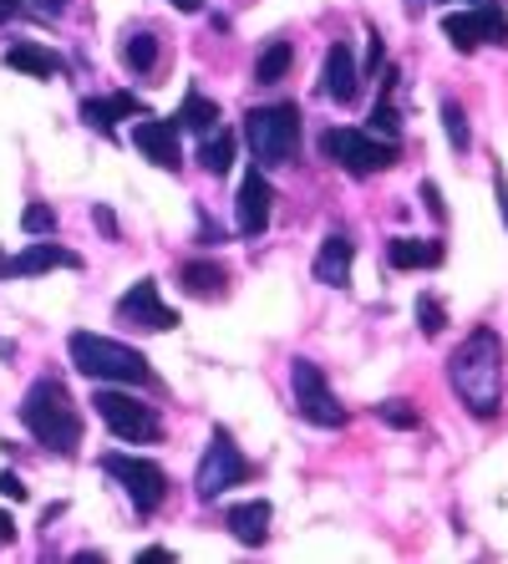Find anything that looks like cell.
<instances>
[{
	"label": "cell",
	"instance_id": "obj_1",
	"mask_svg": "<svg viewBox=\"0 0 508 564\" xmlns=\"http://www.w3.org/2000/svg\"><path fill=\"white\" fill-rule=\"evenodd\" d=\"M447 381H453L457 402L478 422L498 417L504 408V341L494 326H473L453 356H447Z\"/></svg>",
	"mask_w": 508,
	"mask_h": 564
},
{
	"label": "cell",
	"instance_id": "obj_2",
	"mask_svg": "<svg viewBox=\"0 0 508 564\" xmlns=\"http://www.w3.org/2000/svg\"><path fill=\"white\" fill-rule=\"evenodd\" d=\"M21 427L56 458H77L82 447V408L72 402L62 377H36L21 397Z\"/></svg>",
	"mask_w": 508,
	"mask_h": 564
},
{
	"label": "cell",
	"instance_id": "obj_3",
	"mask_svg": "<svg viewBox=\"0 0 508 564\" xmlns=\"http://www.w3.org/2000/svg\"><path fill=\"white\" fill-rule=\"evenodd\" d=\"M66 356L72 367L82 371L87 381H118V387H148L153 381V367L148 356L128 341H112V336H97V330H72L66 336Z\"/></svg>",
	"mask_w": 508,
	"mask_h": 564
},
{
	"label": "cell",
	"instance_id": "obj_4",
	"mask_svg": "<svg viewBox=\"0 0 508 564\" xmlns=\"http://www.w3.org/2000/svg\"><path fill=\"white\" fill-rule=\"evenodd\" d=\"M245 143L255 153V169H290L300 153V107L295 102H264L245 112Z\"/></svg>",
	"mask_w": 508,
	"mask_h": 564
},
{
	"label": "cell",
	"instance_id": "obj_5",
	"mask_svg": "<svg viewBox=\"0 0 508 564\" xmlns=\"http://www.w3.org/2000/svg\"><path fill=\"white\" fill-rule=\"evenodd\" d=\"M321 153L331 163H341L352 178H371V173H387L397 163V143L366 128H326L321 132Z\"/></svg>",
	"mask_w": 508,
	"mask_h": 564
},
{
	"label": "cell",
	"instance_id": "obj_6",
	"mask_svg": "<svg viewBox=\"0 0 508 564\" xmlns=\"http://www.w3.org/2000/svg\"><path fill=\"white\" fill-rule=\"evenodd\" d=\"M91 408L107 422V433L122 437V443H163V417H158V408H148L143 397L118 392V387L102 381V387L91 392Z\"/></svg>",
	"mask_w": 508,
	"mask_h": 564
},
{
	"label": "cell",
	"instance_id": "obj_7",
	"mask_svg": "<svg viewBox=\"0 0 508 564\" xmlns=\"http://www.w3.org/2000/svg\"><path fill=\"white\" fill-rule=\"evenodd\" d=\"M255 478V463L245 458L235 447V437H229V427H214L209 433V447H204V458H198L194 468V494L204 503H214L219 494H229V488L249 484Z\"/></svg>",
	"mask_w": 508,
	"mask_h": 564
},
{
	"label": "cell",
	"instance_id": "obj_8",
	"mask_svg": "<svg viewBox=\"0 0 508 564\" xmlns=\"http://www.w3.org/2000/svg\"><path fill=\"white\" fill-rule=\"evenodd\" d=\"M102 473L118 478V488L132 499L138 513H158L169 503V473L158 468L153 458H132V453H107L102 458Z\"/></svg>",
	"mask_w": 508,
	"mask_h": 564
},
{
	"label": "cell",
	"instance_id": "obj_9",
	"mask_svg": "<svg viewBox=\"0 0 508 564\" xmlns=\"http://www.w3.org/2000/svg\"><path fill=\"white\" fill-rule=\"evenodd\" d=\"M290 397H295L300 417L315 422V427H346V408H341L336 392H331L326 371L315 367V361H305V356L290 361Z\"/></svg>",
	"mask_w": 508,
	"mask_h": 564
},
{
	"label": "cell",
	"instance_id": "obj_10",
	"mask_svg": "<svg viewBox=\"0 0 508 564\" xmlns=\"http://www.w3.org/2000/svg\"><path fill=\"white\" fill-rule=\"evenodd\" d=\"M443 36L457 52H478V46H508V11L498 0H478L468 11L443 15Z\"/></svg>",
	"mask_w": 508,
	"mask_h": 564
},
{
	"label": "cell",
	"instance_id": "obj_11",
	"mask_svg": "<svg viewBox=\"0 0 508 564\" xmlns=\"http://www.w3.org/2000/svg\"><path fill=\"white\" fill-rule=\"evenodd\" d=\"M112 315H118V326H132V330H179V311L173 305H163V295H158V280L143 275L138 285L122 295L118 305H112Z\"/></svg>",
	"mask_w": 508,
	"mask_h": 564
},
{
	"label": "cell",
	"instance_id": "obj_12",
	"mask_svg": "<svg viewBox=\"0 0 508 564\" xmlns=\"http://www.w3.org/2000/svg\"><path fill=\"white\" fill-rule=\"evenodd\" d=\"M270 209H274V188L264 178V169H249L245 184H239V198H235V229L239 239H260L270 229Z\"/></svg>",
	"mask_w": 508,
	"mask_h": 564
},
{
	"label": "cell",
	"instance_id": "obj_13",
	"mask_svg": "<svg viewBox=\"0 0 508 564\" xmlns=\"http://www.w3.org/2000/svg\"><path fill=\"white\" fill-rule=\"evenodd\" d=\"M132 148H138V153H143L153 169H169V173L183 169L179 122H173V118H143V122H132Z\"/></svg>",
	"mask_w": 508,
	"mask_h": 564
},
{
	"label": "cell",
	"instance_id": "obj_14",
	"mask_svg": "<svg viewBox=\"0 0 508 564\" xmlns=\"http://www.w3.org/2000/svg\"><path fill=\"white\" fill-rule=\"evenodd\" d=\"M352 264H356V245H352V235H346V229H331V235L321 239V250H315L311 275H315V285L346 290V285H352Z\"/></svg>",
	"mask_w": 508,
	"mask_h": 564
},
{
	"label": "cell",
	"instance_id": "obj_15",
	"mask_svg": "<svg viewBox=\"0 0 508 564\" xmlns=\"http://www.w3.org/2000/svg\"><path fill=\"white\" fill-rule=\"evenodd\" d=\"M356 93H361V72H356V56L346 41H336L326 52V62H321V97H331V102H356Z\"/></svg>",
	"mask_w": 508,
	"mask_h": 564
},
{
	"label": "cell",
	"instance_id": "obj_16",
	"mask_svg": "<svg viewBox=\"0 0 508 564\" xmlns=\"http://www.w3.org/2000/svg\"><path fill=\"white\" fill-rule=\"evenodd\" d=\"M46 270H82V254L62 250V245H26L21 254H11V260L0 264V275H11V280H26V275H46Z\"/></svg>",
	"mask_w": 508,
	"mask_h": 564
},
{
	"label": "cell",
	"instance_id": "obj_17",
	"mask_svg": "<svg viewBox=\"0 0 508 564\" xmlns=\"http://www.w3.org/2000/svg\"><path fill=\"white\" fill-rule=\"evenodd\" d=\"M270 499H245V503H229L224 509V529L239 539V544H249V550H260L264 539H270Z\"/></svg>",
	"mask_w": 508,
	"mask_h": 564
},
{
	"label": "cell",
	"instance_id": "obj_18",
	"mask_svg": "<svg viewBox=\"0 0 508 564\" xmlns=\"http://www.w3.org/2000/svg\"><path fill=\"white\" fill-rule=\"evenodd\" d=\"M0 62L11 66V72H26V77H41V82H52L66 72V62L52 52V46H41V41H11L6 52H0Z\"/></svg>",
	"mask_w": 508,
	"mask_h": 564
},
{
	"label": "cell",
	"instance_id": "obj_19",
	"mask_svg": "<svg viewBox=\"0 0 508 564\" xmlns=\"http://www.w3.org/2000/svg\"><path fill=\"white\" fill-rule=\"evenodd\" d=\"M138 112H143V107H138V97H132V93L87 97V102H82V122H87V128H97L102 138H118V122L138 118Z\"/></svg>",
	"mask_w": 508,
	"mask_h": 564
},
{
	"label": "cell",
	"instance_id": "obj_20",
	"mask_svg": "<svg viewBox=\"0 0 508 564\" xmlns=\"http://www.w3.org/2000/svg\"><path fill=\"white\" fill-rule=\"evenodd\" d=\"M179 285L194 295V301H219L224 290H229V270L209 254H198V260H183L179 264Z\"/></svg>",
	"mask_w": 508,
	"mask_h": 564
},
{
	"label": "cell",
	"instance_id": "obj_21",
	"mask_svg": "<svg viewBox=\"0 0 508 564\" xmlns=\"http://www.w3.org/2000/svg\"><path fill=\"white\" fill-rule=\"evenodd\" d=\"M173 122H179V132L209 138V132L219 128V102H214V97H204V87H188V93H183V107L173 112Z\"/></svg>",
	"mask_w": 508,
	"mask_h": 564
},
{
	"label": "cell",
	"instance_id": "obj_22",
	"mask_svg": "<svg viewBox=\"0 0 508 564\" xmlns=\"http://www.w3.org/2000/svg\"><path fill=\"white\" fill-rule=\"evenodd\" d=\"M387 260L397 270H437L447 260V250H443V239H391Z\"/></svg>",
	"mask_w": 508,
	"mask_h": 564
},
{
	"label": "cell",
	"instance_id": "obj_23",
	"mask_svg": "<svg viewBox=\"0 0 508 564\" xmlns=\"http://www.w3.org/2000/svg\"><path fill=\"white\" fill-rule=\"evenodd\" d=\"M158 56H163V41H158V31L138 26L122 36V66H128L132 77H153L158 72Z\"/></svg>",
	"mask_w": 508,
	"mask_h": 564
},
{
	"label": "cell",
	"instance_id": "obj_24",
	"mask_svg": "<svg viewBox=\"0 0 508 564\" xmlns=\"http://www.w3.org/2000/svg\"><path fill=\"white\" fill-rule=\"evenodd\" d=\"M290 62H295V46H290L285 36H274L270 46L260 52V62H255V82H260V87H274V82H285Z\"/></svg>",
	"mask_w": 508,
	"mask_h": 564
},
{
	"label": "cell",
	"instance_id": "obj_25",
	"mask_svg": "<svg viewBox=\"0 0 508 564\" xmlns=\"http://www.w3.org/2000/svg\"><path fill=\"white\" fill-rule=\"evenodd\" d=\"M229 163H235V132H229V128H214L209 138L198 143V169L219 178V173H229Z\"/></svg>",
	"mask_w": 508,
	"mask_h": 564
},
{
	"label": "cell",
	"instance_id": "obj_26",
	"mask_svg": "<svg viewBox=\"0 0 508 564\" xmlns=\"http://www.w3.org/2000/svg\"><path fill=\"white\" fill-rule=\"evenodd\" d=\"M377 422H387V427H397V433H418L422 427V412L407 402V397H387V402H377Z\"/></svg>",
	"mask_w": 508,
	"mask_h": 564
},
{
	"label": "cell",
	"instance_id": "obj_27",
	"mask_svg": "<svg viewBox=\"0 0 508 564\" xmlns=\"http://www.w3.org/2000/svg\"><path fill=\"white\" fill-rule=\"evenodd\" d=\"M443 132H447V143L457 148V153H468L473 148V128H468V112L453 102V97H443Z\"/></svg>",
	"mask_w": 508,
	"mask_h": 564
},
{
	"label": "cell",
	"instance_id": "obj_28",
	"mask_svg": "<svg viewBox=\"0 0 508 564\" xmlns=\"http://www.w3.org/2000/svg\"><path fill=\"white\" fill-rule=\"evenodd\" d=\"M418 326H422V336H443V326H447V311H443V301L437 295H418Z\"/></svg>",
	"mask_w": 508,
	"mask_h": 564
},
{
	"label": "cell",
	"instance_id": "obj_29",
	"mask_svg": "<svg viewBox=\"0 0 508 564\" xmlns=\"http://www.w3.org/2000/svg\"><path fill=\"white\" fill-rule=\"evenodd\" d=\"M21 229H26V235H52V229H56V209H52V204H31V209L21 214Z\"/></svg>",
	"mask_w": 508,
	"mask_h": 564
},
{
	"label": "cell",
	"instance_id": "obj_30",
	"mask_svg": "<svg viewBox=\"0 0 508 564\" xmlns=\"http://www.w3.org/2000/svg\"><path fill=\"white\" fill-rule=\"evenodd\" d=\"M371 46H366V72H371V77H377L381 66H387V41H381V31H371Z\"/></svg>",
	"mask_w": 508,
	"mask_h": 564
},
{
	"label": "cell",
	"instance_id": "obj_31",
	"mask_svg": "<svg viewBox=\"0 0 508 564\" xmlns=\"http://www.w3.org/2000/svg\"><path fill=\"white\" fill-rule=\"evenodd\" d=\"M422 204H428V214H432L437 224L447 219V204H443V194H437V184H422Z\"/></svg>",
	"mask_w": 508,
	"mask_h": 564
},
{
	"label": "cell",
	"instance_id": "obj_32",
	"mask_svg": "<svg viewBox=\"0 0 508 564\" xmlns=\"http://www.w3.org/2000/svg\"><path fill=\"white\" fill-rule=\"evenodd\" d=\"M0 494H6L11 503H26V484H21L15 473H0Z\"/></svg>",
	"mask_w": 508,
	"mask_h": 564
},
{
	"label": "cell",
	"instance_id": "obj_33",
	"mask_svg": "<svg viewBox=\"0 0 508 564\" xmlns=\"http://www.w3.org/2000/svg\"><path fill=\"white\" fill-rule=\"evenodd\" d=\"M91 219H97V229H102L107 239H118V219H112V209H107V204H91Z\"/></svg>",
	"mask_w": 508,
	"mask_h": 564
},
{
	"label": "cell",
	"instance_id": "obj_34",
	"mask_svg": "<svg viewBox=\"0 0 508 564\" xmlns=\"http://www.w3.org/2000/svg\"><path fill=\"white\" fill-rule=\"evenodd\" d=\"M494 198H498V214H504V224H508V173L504 169H494Z\"/></svg>",
	"mask_w": 508,
	"mask_h": 564
},
{
	"label": "cell",
	"instance_id": "obj_35",
	"mask_svg": "<svg viewBox=\"0 0 508 564\" xmlns=\"http://www.w3.org/2000/svg\"><path fill=\"white\" fill-rule=\"evenodd\" d=\"M143 564H173V550H163V544H153V550H143L138 554Z\"/></svg>",
	"mask_w": 508,
	"mask_h": 564
},
{
	"label": "cell",
	"instance_id": "obj_36",
	"mask_svg": "<svg viewBox=\"0 0 508 564\" xmlns=\"http://www.w3.org/2000/svg\"><path fill=\"white\" fill-rule=\"evenodd\" d=\"M66 6H72V0H36L41 15H66Z\"/></svg>",
	"mask_w": 508,
	"mask_h": 564
},
{
	"label": "cell",
	"instance_id": "obj_37",
	"mask_svg": "<svg viewBox=\"0 0 508 564\" xmlns=\"http://www.w3.org/2000/svg\"><path fill=\"white\" fill-rule=\"evenodd\" d=\"M11 539H15V519L0 509V544H11Z\"/></svg>",
	"mask_w": 508,
	"mask_h": 564
},
{
	"label": "cell",
	"instance_id": "obj_38",
	"mask_svg": "<svg viewBox=\"0 0 508 564\" xmlns=\"http://www.w3.org/2000/svg\"><path fill=\"white\" fill-rule=\"evenodd\" d=\"M169 6H173V11H183V15H198V11H204V0H169Z\"/></svg>",
	"mask_w": 508,
	"mask_h": 564
},
{
	"label": "cell",
	"instance_id": "obj_39",
	"mask_svg": "<svg viewBox=\"0 0 508 564\" xmlns=\"http://www.w3.org/2000/svg\"><path fill=\"white\" fill-rule=\"evenodd\" d=\"M15 11H21V0H0V21H11Z\"/></svg>",
	"mask_w": 508,
	"mask_h": 564
},
{
	"label": "cell",
	"instance_id": "obj_40",
	"mask_svg": "<svg viewBox=\"0 0 508 564\" xmlns=\"http://www.w3.org/2000/svg\"><path fill=\"white\" fill-rule=\"evenodd\" d=\"M443 6H457V0H443Z\"/></svg>",
	"mask_w": 508,
	"mask_h": 564
},
{
	"label": "cell",
	"instance_id": "obj_41",
	"mask_svg": "<svg viewBox=\"0 0 508 564\" xmlns=\"http://www.w3.org/2000/svg\"><path fill=\"white\" fill-rule=\"evenodd\" d=\"M0 264H6V250H0Z\"/></svg>",
	"mask_w": 508,
	"mask_h": 564
},
{
	"label": "cell",
	"instance_id": "obj_42",
	"mask_svg": "<svg viewBox=\"0 0 508 564\" xmlns=\"http://www.w3.org/2000/svg\"><path fill=\"white\" fill-rule=\"evenodd\" d=\"M412 6H418V0H412Z\"/></svg>",
	"mask_w": 508,
	"mask_h": 564
}]
</instances>
